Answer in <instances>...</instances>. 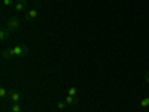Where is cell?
<instances>
[{
  "label": "cell",
  "instance_id": "cell-1",
  "mask_svg": "<svg viewBox=\"0 0 149 112\" xmlns=\"http://www.w3.org/2000/svg\"><path fill=\"white\" fill-rule=\"evenodd\" d=\"M30 49L27 45H17L14 48H9V49H3L2 51V57L3 60H8V58H12V57H26L29 55Z\"/></svg>",
  "mask_w": 149,
  "mask_h": 112
},
{
  "label": "cell",
  "instance_id": "cell-2",
  "mask_svg": "<svg viewBox=\"0 0 149 112\" xmlns=\"http://www.w3.org/2000/svg\"><path fill=\"white\" fill-rule=\"evenodd\" d=\"M21 26V20L18 17H9L6 20V29L10 32H17Z\"/></svg>",
  "mask_w": 149,
  "mask_h": 112
},
{
  "label": "cell",
  "instance_id": "cell-3",
  "mask_svg": "<svg viewBox=\"0 0 149 112\" xmlns=\"http://www.w3.org/2000/svg\"><path fill=\"white\" fill-rule=\"evenodd\" d=\"M39 6H40V3H36L33 9H29V12L26 14V20L27 21H34L37 18V15H39V9H37V8H39Z\"/></svg>",
  "mask_w": 149,
  "mask_h": 112
},
{
  "label": "cell",
  "instance_id": "cell-4",
  "mask_svg": "<svg viewBox=\"0 0 149 112\" xmlns=\"http://www.w3.org/2000/svg\"><path fill=\"white\" fill-rule=\"evenodd\" d=\"M9 99L12 100V103H18L21 100V93L17 88H12V90H9Z\"/></svg>",
  "mask_w": 149,
  "mask_h": 112
},
{
  "label": "cell",
  "instance_id": "cell-5",
  "mask_svg": "<svg viewBox=\"0 0 149 112\" xmlns=\"http://www.w3.org/2000/svg\"><path fill=\"white\" fill-rule=\"evenodd\" d=\"M27 6H29L27 0H17V2H15V6H14V9H15L17 12H24V10L27 9Z\"/></svg>",
  "mask_w": 149,
  "mask_h": 112
},
{
  "label": "cell",
  "instance_id": "cell-6",
  "mask_svg": "<svg viewBox=\"0 0 149 112\" xmlns=\"http://www.w3.org/2000/svg\"><path fill=\"white\" fill-rule=\"evenodd\" d=\"M10 30H8L6 27H3L2 30H0V41H2V42H5V41H8L9 39V37H10Z\"/></svg>",
  "mask_w": 149,
  "mask_h": 112
},
{
  "label": "cell",
  "instance_id": "cell-7",
  "mask_svg": "<svg viewBox=\"0 0 149 112\" xmlns=\"http://www.w3.org/2000/svg\"><path fill=\"white\" fill-rule=\"evenodd\" d=\"M64 102L67 103V106H74V105H78V97L76 96H69L64 99Z\"/></svg>",
  "mask_w": 149,
  "mask_h": 112
},
{
  "label": "cell",
  "instance_id": "cell-8",
  "mask_svg": "<svg viewBox=\"0 0 149 112\" xmlns=\"http://www.w3.org/2000/svg\"><path fill=\"white\" fill-rule=\"evenodd\" d=\"M6 97H9V91L5 88V87H0V99H2V100H5Z\"/></svg>",
  "mask_w": 149,
  "mask_h": 112
},
{
  "label": "cell",
  "instance_id": "cell-9",
  "mask_svg": "<svg viewBox=\"0 0 149 112\" xmlns=\"http://www.w3.org/2000/svg\"><path fill=\"white\" fill-rule=\"evenodd\" d=\"M10 111H12V112H21V111H22V106L19 105V102H18V103H12V105H10Z\"/></svg>",
  "mask_w": 149,
  "mask_h": 112
},
{
  "label": "cell",
  "instance_id": "cell-10",
  "mask_svg": "<svg viewBox=\"0 0 149 112\" xmlns=\"http://www.w3.org/2000/svg\"><path fill=\"white\" fill-rule=\"evenodd\" d=\"M67 94H69V96H78V88H76V87H70L69 91H67Z\"/></svg>",
  "mask_w": 149,
  "mask_h": 112
},
{
  "label": "cell",
  "instance_id": "cell-11",
  "mask_svg": "<svg viewBox=\"0 0 149 112\" xmlns=\"http://www.w3.org/2000/svg\"><path fill=\"white\" fill-rule=\"evenodd\" d=\"M140 106H142L143 109H146V108L149 106V97H145V99H143V100L140 102Z\"/></svg>",
  "mask_w": 149,
  "mask_h": 112
},
{
  "label": "cell",
  "instance_id": "cell-12",
  "mask_svg": "<svg viewBox=\"0 0 149 112\" xmlns=\"http://www.w3.org/2000/svg\"><path fill=\"white\" fill-rule=\"evenodd\" d=\"M3 5L6 8H10V6H15V0H3Z\"/></svg>",
  "mask_w": 149,
  "mask_h": 112
},
{
  "label": "cell",
  "instance_id": "cell-13",
  "mask_svg": "<svg viewBox=\"0 0 149 112\" xmlns=\"http://www.w3.org/2000/svg\"><path fill=\"white\" fill-rule=\"evenodd\" d=\"M66 108H67V103H66V102H58V103H57V109H58V111H63V109H66Z\"/></svg>",
  "mask_w": 149,
  "mask_h": 112
},
{
  "label": "cell",
  "instance_id": "cell-14",
  "mask_svg": "<svg viewBox=\"0 0 149 112\" xmlns=\"http://www.w3.org/2000/svg\"><path fill=\"white\" fill-rule=\"evenodd\" d=\"M145 82L149 85V72H146V73H145Z\"/></svg>",
  "mask_w": 149,
  "mask_h": 112
}]
</instances>
